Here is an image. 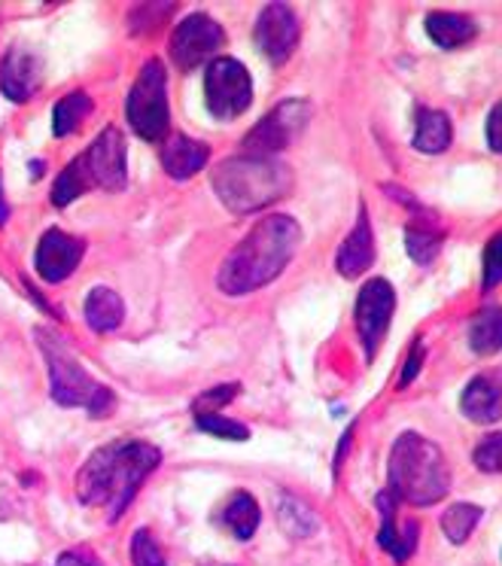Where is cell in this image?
<instances>
[{"label":"cell","mask_w":502,"mask_h":566,"mask_svg":"<svg viewBox=\"0 0 502 566\" xmlns=\"http://www.w3.org/2000/svg\"><path fill=\"white\" fill-rule=\"evenodd\" d=\"M161 463L156 444L149 442H111L88 457L76 479L80 503L104 509L111 521H119L135 500L137 488Z\"/></svg>","instance_id":"obj_1"},{"label":"cell","mask_w":502,"mask_h":566,"mask_svg":"<svg viewBox=\"0 0 502 566\" xmlns=\"http://www.w3.org/2000/svg\"><path fill=\"white\" fill-rule=\"evenodd\" d=\"M302 244V229L286 213L259 220L241 244L222 262L217 283L226 296H244L281 274Z\"/></svg>","instance_id":"obj_2"},{"label":"cell","mask_w":502,"mask_h":566,"mask_svg":"<svg viewBox=\"0 0 502 566\" xmlns=\"http://www.w3.org/2000/svg\"><path fill=\"white\" fill-rule=\"evenodd\" d=\"M387 479H390V493L399 503L423 509L448 496L451 469L439 444L423 439L420 432H402L393 442Z\"/></svg>","instance_id":"obj_3"},{"label":"cell","mask_w":502,"mask_h":566,"mask_svg":"<svg viewBox=\"0 0 502 566\" xmlns=\"http://www.w3.org/2000/svg\"><path fill=\"white\" fill-rule=\"evenodd\" d=\"M293 174L278 159H257V156H234L222 161L213 174V192L234 213H253L269 208L290 192Z\"/></svg>","instance_id":"obj_4"},{"label":"cell","mask_w":502,"mask_h":566,"mask_svg":"<svg viewBox=\"0 0 502 566\" xmlns=\"http://www.w3.org/2000/svg\"><path fill=\"white\" fill-rule=\"evenodd\" d=\"M125 177H128L125 137L116 125H107L92 140V147L59 174V180L52 186V201H55V208H67L71 201L86 196L88 189L119 192V189H125Z\"/></svg>","instance_id":"obj_5"},{"label":"cell","mask_w":502,"mask_h":566,"mask_svg":"<svg viewBox=\"0 0 502 566\" xmlns=\"http://www.w3.org/2000/svg\"><path fill=\"white\" fill-rule=\"evenodd\" d=\"M38 345L50 369L52 399L59 406L86 408L92 418H107L116 406V396L111 387H104L88 375L86 366L67 350L62 335H55L52 329H38Z\"/></svg>","instance_id":"obj_6"},{"label":"cell","mask_w":502,"mask_h":566,"mask_svg":"<svg viewBox=\"0 0 502 566\" xmlns=\"http://www.w3.org/2000/svg\"><path fill=\"white\" fill-rule=\"evenodd\" d=\"M128 125L135 128L144 140H161L171 128V113H168V76L161 62H147L137 74L135 86L128 92Z\"/></svg>","instance_id":"obj_7"},{"label":"cell","mask_w":502,"mask_h":566,"mask_svg":"<svg viewBox=\"0 0 502 566\" xmlns=\"http://www.w3.org/2000/svg\"><path fill=\"white\" fill-rule=\"evenodd\" d=\"M311 107L307 101L290 98L281 101L269 116H262L253 132L241 140V156H257V159H274L278 153L293 144L307 125Z\"/></svg>","instance_id":"obj_8"},{"label":"cell","mask_w":502,"mask_h":566,"mask_svg":"<svg viewBox=\"0 0 502 566\" xmlns=\"http://www.w3.org/2000/svg\"><path fill=\"white\" fill-rule=\"evenodd\" d=\"M205 101L210 116L217 119H238L253 104V80L244 64L229 55H220L208 64L205 74Z\"/></svg>","instance_id":"obj_9"},{"label":"cell","mask_w":502,"mask_h":566,"mask_svg":"<svg viewBox=\"0 0 502 566\" xmlns=\"http://www.w3.org/2000/svg\"><path fill=\"white\" fill-rule=\"evenodd\" d=\"M226 43V34L222 28L205 13L186 15L180 25L174 28L171 43H168V52H171V62L180 67V71H192L198 64H205L210 55H217Z\"/></svg>","instance_id":"obj_10"},{"label":"cell","mask_w":502,"mask_h":566,"mask_svg":"<svg viewBox=\"0 0 502 566\" xmlns=\"http://www.w3.org/2000/svg\"><path fill=\"white\" fill-rule=\"evenodd\" d=\"M393 311H396V293L387 281H368L363 290H359V298H356V329H359V338L366 345V357H375V350L384 342V335L390 329Z\"/></svg>","instance_id":"obj_11"},{"label":"cell","mask_w":502,"mask_h":566,"mask_svg":"<svg viewBox=\"0 0 502 566\" xmlns=\"http://www.w3.org/2000/svg\"><path fill=\"white\" fill-rule=\"evenodd\" d=\"M257 46L271 64H283L299 46V19L286 3H269L257 19Z\"/></svg>","instance_id":"obj_12"},{"label":"cell","mask_w":502,"mask_h":566,"mask_svg":"<svg viewBox=\"0 0 502 566\" xmlns=\"http://www.w3.org/2000/svg\"><path fill=\"white\" fill-rule=\"evenodd\" d=\"M83 253H86L83 238L62 232V229H50L40 238L34 265H38V274L46 283H62L67 274H74Z\"/></svg>","instance_id":"obj_13"},{"label":"cell","mask_w":502,"mask_h":566,"mask_svg":"<svg viewBox=\"0 0 502 566\" xmlns=\"http://www.w3.org/2000/svg\"><path fill=\"white\" fill-rule=\"evenodd\" d=\"M40 86V62L38 55L25 46H10L0 62V92L15 104L34 98Z\"/></svg>","instance_id":"obj_14"},{"label":"cell","mask_w":502,"mask_h":566,"mask_svg":"<svg viewBox=\"0 0 502 566\" xmlns=\"http://www.w3.org/2000/svg\"><path fill=\"white\" fill-rule=\"evenodd\" d=\"M460 408L472 423H496L502 420V375L488 371L466 384Z\"/></svg>","instance_id":"obj_15"},{"label":"cell","mask_w":502,"mask_h":566,"mask_svg":"<svg viewBox=\"0 0 502 566\" xmlns=\"http://www.w3.org/2000/svg\"><path fill=\"white\" fill-rule=\"evenodd\" d=\"M375 262V234H372V226H368V210L359 213L356 220V229L347 234V241L338 247V256H335V269L344 277H359L366 274Z\"/></svg>","instance_id":"obj_16"},{"label":"cell","mask_w":502,"mask_h":566,"mask_svg":"<svg viewBox=\"0 0 502 566\" xmlns=\"http://www.w3.org/2000/svg\"><path fill=\"white\" fill-rule=\"evenodd\" d=\"M396 503H399V500H396L390 491H384L378 496V509H380L378 542L384 552H390L393 557L402 564V560H408V554L417 548V533H420V527H417L415 521H408L405 530L396 527Z\"/></svg>","instance_id":"obj_17"},{"label":"cell","mask_w":502,"mask_h":566,"mask_svg":"<svg viewBox=\"0 0 502 566\" xmlns=\"http://www.w3.org/2000/svg\"><path fill=\"white\" fill-rule=\"evenodd\" d=\"M208 144L186 135H171V140L161 149V168L171 174L174 180H189L192 174H198L208 165Z\"/></svg>","instance_id":"obj_18"},{"label":"cell","mask_w":502,"mask_h":566,"mask_svg":"<svg viewBox=\"0 0 502 566\" xmlns=\"http://www.w3.org/2000/svg\"><path fill=\"white\" fill-rule=\"evenodd\" d=\"M451 119L448 113L429 111V107H417V132H415V149L427 153V156H439L451 147Z\"/></svg>","instance_id":"obj_19"},{"label":"cell","mask_w":502,"mask_h":566,"mask_svg":"<svg viewBox=\"0 0 502 566\" xmlns=\"http://www.w3.org/2000/svg\"><path fill=\"white\" fill-rule=\"evenodd\" d=\"M86 321L95 333H113L125 321V305L119 293H113L111 286H95L86 296Z\"/></svg>","instance_id":"obj_20"},{"label":"cell","mask_w":502,"mask_h":566,"mask_svg":"<svg viewBox=\"0 0 502 566\" xmlns=\"http://www.w3.org/2000/svg\"><path fill=\"white\" fill-rule=\"evenodd\" d=\"M427 34L439 50H460L463 43L475 38L478 28L469 15L460 13H429Z\"/></svg>","instance_id":"obj_21"},{"label":"cell","mask_w":502,"mask_h":566,"mask_svg":"<svg viewBox=\"0 0 502 566\" xmlns=\"http://www.w3.org/2000/svg\"><path fill=\"white\" fill-rule=\"evenodd\" d=\"M259 517H262V512H259L257 500L247 491H234L232 500L222 509L220 521L229 527V533H232L234 539L247 542L253 539V533H257L259 527Z\"/></svg>","instance_id":"obj_22"},{"label":"cell","mask_w":502,"mask_h":566,"mask_svg":"<svg viewBox=\"0 0 502 566\" xmlns=\"http://www.w3.org/2000/svg\"><path fill=\"white\" fill-rule=\"evenodd\" d=\"M469 345L481 357L500 354L502 350V305H488L478 311L475 321L469 326Z\"/></svg>","instance_id":"obj_23"},{"label":"cell","mask_w":502,"mask_h":566,"mask_svg":"<svg viewBox=\"0 0 502 566\" xmlns=\"http://www.w3.org/2000/svg\"><path fill=\"white\" fill-rule=\"evenodd\" d=\"M405 247H408V256L415 259L417 265H429L439 256L441 229L432 220H411L405 229Z\"/></svg>","instance_id":"obj_24"},{"label":"cell","mask_w":502,"mask_h":566,"mask_svg":"<svg viewBox=\"0 0 502 566\" xmlns=\"http://www.w3.org/2000/svg\"><path fill=\"white\" fill-rule=\"evenodd\" d=\"M92 111V101H88L86 92H71V95H64L59 104H55V111H52V132L55 137H67L71 132H76L83 119Z\"/></svg>","instance_id":"obj_25"},{"label":"cell","mask_w":502,"mask_h":566,"mask_svg":"<svg viewBox=\"0 0 502 566\" xmlns=\"http://www.w3.org/2000/svg\"><path fill=\"white\" fill-rule=\"evenodd\" d=\"M278 517H281V527L293 539H305L311 533H317V515L305 503L293 500V496H283L281 505H278Z\"/></svg>","instance_id":"obj_26"},{"label":"cell","mask_w":502,"mask_h":566,"mask_svg":"<svg viewBox=\"0 0 502 566\" xmlns=\"http://www.w3.org/2000/svg\"><path fill=\"white\" fill-rule=\"evenodd\" d=\"M478 521H481V509H478V505L457 503L441 515V530H445V536H448L453 545H463V542L472 536V530L478 527Z\"/></svg>","instance_id":"obj_27"},{"label":"cell","mask_w":502,"mask_h":566,"mask_svg":"<svg viewBox=\"0 0 502 566\" xmlns=\"http://www.w3.org/2000/svg\"><path fill=\"white\" fill-rule=\"evenodd\" d=\"M198 430L210 432V436H220V439H229V442H244L250 439V430L244 423H238L232 418H222L220 411H208V415H196Z\"/></svg>","instance_id":"obj_28"},{"label":"cell","mask_w":502,"mask_h":566,"mask_svg":"<svg viewBox=\"0 0 502 566\" xmlns=\"http://www.w3.org/2000/svg\"><path fill=\"white\" fill-rule=\"evenodd\" d=\"M132 564L135 566H168L165 554H161L159 542L149 530H137L132 536Z\"/></svg>","instance_id":"obj_29"},{"label":"cell","mask_w":502,"mask_h":566,"mask_svg":"<svg viewBox=\"0 0 502 566\" xmlns=\"http://www.w3.org/2000/svg\"><path fill=\"white\" fill-rule=\"evenodd\" d=\"M502 283V232H496L484 244V277H481V290H496Z\"/></svg>","instance_id":"obj_30"},{"label":"cell","mask_w":502,"mask_h":566,"mask_svg":"<svg viewBox=\"0 0 502 566\" xmlns=\"http://www.w3.org/2000/svg\"><path fill=\"white\" fill-rule=\"evenodd\" d=\"M472 460H475V467L481 472H502V432H493L488 439H481Z\"/></svg>","instance_id":"obj_31"},{"label":"cell","mask_w":502,"mask_h":566,"mask_svg":"<svg viewBox=\"0 0 502 566\" xmlns=\"http://www.w3.org/2000/svg\"><path fill=\"white\" fill-rule=\"evenodd\" d=\"M238 384H222V387H213V390H208V394H201L192 402V411L196 415H208V411H220L222 406H229L234 396H238Z\"/></svg>","instance_id":"obj_32"},{"label":"cell","mask_w":502,"mask_h":566,"mask_svg":"<svg viewBox=\"0 0 502 566\" xmlns=\"http://www.w3.org/2000/svg\"><path fill=\"white\" fill-rule=\"evenodd\" d=\"M488 147L493 153H502V101L493 104V111L488 116Z\"/></svg>","instance_id":"obj_33"},{"label":"cell","mask_w":502,"mask_h":566,"mask_svg":"<svg viewBox=\"0 0 502 566\" xmlns=\"http://www.w3.org/2000/svg\"><path fill=\"white\" fill-rule=\"evenodd\" d=\"M420 363H423V347L415 345V350H411V357H408V363H405L402 378H399V387H408V384L415 381L417 371H420Z\"/></svg>","instance_id":"obj_34"},{"label":"cell","mask_w":502,"mask_h":566,"mask_svg":"<svg viewBox=\"0 0 502 566\" xmlns=\"http://www.w3.org/2000/svg\"><path fill=\"white\" fill-rule=\"evenodd\" d=\"M55 566H101V560H95L88 552H64Z\"/></svg>","instance_id":"obj_35"},{"label":"cell","mask_w":502,"mask_h":566,"mask_svg":"<svg viewBox=\"0 0 502 566\" xmlns=\"http://www.w3.org/2000/svg\"><path fill=\"white\" fill-rule=\"evenodd\" d=\"M10 220V208H7V201H3V189H0V226Z\"/></svg>","instance_id":"obj_36"}]
</instances>
